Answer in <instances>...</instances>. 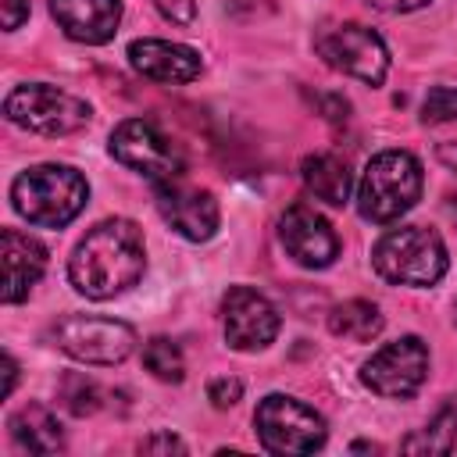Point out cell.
I'll return each mask as SVG.
<instances>
[{"label": "cell", "mask_w": 457, "mask_h": 457, "mask_svg": "<svg viewBox=\"0 0 457 457\" xmlns=\"http://www.w3.org/2000/svg\"><path fill=\"white\" fill-rule=\"evenodd\" d=\"M143 271H146L143 232L129 218H107L93 225L79 239L68 261L71 286L89 300H111L132 289L143 278Z\"/></svg>", "instance_id": "obj_1"}, {"label": "cell", "mask_w": 457, "mask_h": 457, "mask_svg": "<svg viewBox=\"0 0 457 457\" xmlns=\"http://www.w3.org/2000/svg\"><path fill=\"white\" fill-rule=\"evenodd\" d=\"M86 200L89 186L71 164H32L11 182L14 211L39 228H64Z\"/></svg>", "instance_id": "obj_2"}, {"label": "cell", "mask_w": 457, "mask_h": 457, "mask_svg": "<svg viewBox=\"0 0 457 457\" xmlns=\"http://www.w3.org/2000/svg\"><path fill=\"white\" fill-rule=\"evenodd\" d=\"M421 164L407 150H382L368 161L357 186V211L375 225H389L407 214L421 196Z\"/></svg>", "instance_id": "obj_3"}, {"label": "cell", "mask_w": 457, "mask_h": 457, "mask_svg": "<svg viewBox=\"0 0 457 457\" xmlns=\"http://www.w3.org/2000/svg\"><path fill=\"white\" fill-rule=\"evenodd\" d=\"M371 264L393 286H436L450 261L439 232L425 225H400L375 243Z\"/></svg>", "instance_id": "obj_4"}, {"label": "cell", "mask_w": 457, "mask_h": 457, "mask_svg": "<svg viewBox=\"0 0 457 457\" xmlns=\"http://www.w3.org/2000/svg\"><path fill=\"white\" fill-rule=\"evenodd\" d=\"M4 114L11 125L39 132V136H71L89 125L93 107L82 96L57 89L50 82H25L7 93Z\"/></svg>", "instance_id": "obj_5"}, {"label": "cell", "mask_w": 457, "mask_h": 457, "mask_svg": "<svg viewBox=\"0 0 457 457\" xmlns=\"http://www.w3.org/2000/svg\"><path fill=\"white\" fill-rule=\"evenodd\" d=\"M257 439L268 453H314L325 446V418L296 396L268 393L253 411Z\"/></svg>", "instance_id": "obj_6"}, {"label": "cell", "mask_w": 457, "mask_h": 457, "mask_svg": "<svg viewBox=\"0 0 457 457\" xmlns=\"http://www.w3.org/2000/svg\"><path fill=\"white\" fill-rule=\"evenodd\" d=\"M111 157L132 171H139L143 179H150L154 186L161 182H175L186 171V157L179 150V143L171 136H164L154 121L146 118H125L114 132H111Z\"/></svg>", "instance_id": "obj_7"}, {"label": "cell", "mask_w": 457, "mask_h": 457, "mask_svg": "<svg viewBox=\"0 0 457 457\" xmlns=\"http://www.w3.org/2000/svg\"><path fill=\"white\" fill-rule=\"evenodd\" d=\"M314 50L328 68H336L357 82H368V86H378L389 71V50H386L382 36L361 21H343V25L321 29L314 39Z\"/></svg>", "instance_id": "obj_8"}, {"label": "cell", "mask_w": 457, "mask_h": 457, "mask_svg": "<svg viewBox=\"0 0 457 457\" xmlns=\"http://www.w3.org/2000/svg\"><path fill=\"white\" fill-rule=\"evenodd\" d=\"M54 343L68 357L82 364H121L136 350V328L118 318H89V314H68L54 325Z\"/></svg>", "instance_id": "obj_9"}, {"label": "cell", "mask_w": 457, "mask_h": 457, "mask_svg": "<svg viewBox=\"0 0 457 457\" xmlns=\"http://www.w3.org/2000/svg\"><path fill=\"white\" fill-rule=\"evenodd\" d=\"M425 375H428V346L418 336H400L396 343H386L361 368V382L371 393L389 396V400L414 396Z\"/></svg>", "instance_id": "obj_10"}, {"label": "cell", "mask_w": 457, "mask_h": 457, "mask_svg": "<svg viewBox=\"0 0 457 457\" xmlns=\"http://www.w3.org/2000/svg\"><path fill=\"white\" fill-rule=\"evenodd\" d=\"M221 321L232 350H264L278 336L275 303L250 286H232L221 296Z\"/></svg>", "instance_id": "obj_11"}, {"label": "cell", "mask_w": 457, "mask_h": 457, "mask_svg": "<svg viewBox=\"0 0 457 457\" xmlns=\"http://www.w3.org/2000/svg\"><path fill=\"white\" fill-rule=\"evenodd\" d=\"M154 196H157V211L161 218L189 243H204L218 232V221H221V211H218V200L207 193V189H196V186H186L182 179L175 182H161L154 186Z\"/></svg>", "instance_id": "obj_12"}, {"label": "cell", "mask_w": 457, "mask_h": 457, "mask_svg": "<svg viewBox=\"0 0 457 457\" xmlns=\"http://www.w3.org/2000/svg\"><path fill=\"white\" fill-rule=\"evenodd\" d=\"M278 239L296 264L314 268V271L328 268L339 257V239H336L332 225L307 204L286 207V214L278 218Z\"/></svg>", "instance_id": "obj_13"}, {"label": "cell", "mask_w": 457, "mask_h": 457, "mask_svg": "<svg viewBox=\"0 0 457 457\" xmlns=\"http://www.w3.org/2000/svg\"><path fill=\"white\" fill-rule=\"evenodd\" d=\"M129 64L154 82L164 86H182L193 82L200 75V54L186 43H171V39H132L129 43Z\"/></svg>", "instance_id": "obj_14"}, {"label": "cell", "mask_w": 457, "mask_h": 457, "mask_svg": "<svg viewBox=\"0 0 457 457\" xmlns=\"http://www.w3.org/2000/svg\"><path fill=\"white\" fill-rule=\"evenodd\" d=\"M0 264H4V303H18L32 293V286L46 271V246L29 232L4 228L0 232Z\"/></svg>", "instance_id": "obj_15"}, {"label": "cell", "mask_w": 457, "mask_h": 457, "mask_svg": "<svg viewBox=\"0 0 457 457\" xmlns=\"http://www.w3.org/2000/svg\"><path fill=\"white\" fill-rule=\"evenodd\" d=\"M50 14L68 39L100 46L118 32L121 0H50Z\"/></svg>", "instance_id": "obj_16"}, {"label": "cell", "mask_w": 457, "mask_h": 457, "mask_svg": "<svg viewBox=\"0 0 457 457\" xmlns=\"http://www.w3.org/2000/svg\"><path fill=\"white\" fill-rule=\"evenodd\" d=\"M11 428V439L18 450L25 453H57L64 450V432H61V421L43 407V403H25L11 414L7 421Z\"/></svg>", "instance_id": "obj_17"}, {"label": "cell", "mask_w": 457, "mask_h": 457, "mask_svg": "<svg viewBox=\"0 0 457 457\" xmlns=\"http://www.w3.org/2000/svg\"><path fill=\"white\" fill-rule=\"evenodd\" d=\"M300 179L307 193L328 207H343L350 200V168L336 154H307L300 161Z\"/></svg>", "instance_id": "obj_18"}, {"label": "cell", "mask_w": 457, "mask_h": 457, "mask_svg": "<svg viewBox=\"0 0 457 457\" xmlns=\"http://www.w3.org/2000/svg\"><path fill=\"white\" fill-rule=\"evenodd\" d=\"M382 325H386V318L371 300H346L328 314L332 336L350 339V343H371L382 332Z\"/></svg>", "instance_id": "obj_19"}, {"label": "cell", "mask_w": 457, "mask_h": 457, "mask_svg": "<svg viewBox=\"0 0 457 457\" xmlns=\"http://www.w3.org/2000/svg\"><path fill=\"white\" fill-rule=\"evenodd\" d=\"M453 446H457V407H443L425 432L403 439L407 453H450Z\"/></svg>", "instance_id": "obj_20"}, {"label": "cell", "mask_w": 457, "mask_h": 457, "mask_svg": "<svg viewBox=\"0 0 457 457\" xmlns=\"http://www.w3.org/2000/svg\"><path fill=\"white\" fill-rule=\"evenodd\" d=\"M143 364H146V371H150L154 378H161V382H182V375H186V357H182L179 343L168 339V336L146 339V346H143Z\"/></svg>", "instance_id": "obj_21"}, {"label": "cell", "mask_w": 457, "mask_h": 457, "mask_svg": "<svg viewBox=\"0 0 457 457\" xmlns=\"http://www.w3.org/2000/svg\"><path fill=\"white\" fill-rule=\"evenodd\" d=\"M57 396H61V403H64L75 418L96 414V411H100V403H104V389H100L93 378L79 375V371H71V375H64V378H61Z\"/></svg>", "instance_id": "obj_22"}, {"label": "cell", "mask_w": 457, "mask_h": 457, "mask_svg": "<svg viewBox=\"0 0 457 457\" xmlns=\"http://www.w3.org/2000/svg\"><path fill=\"white\" fill-rule=\"evenodd\" d=\"M421 121H457V89L453 86H432L421 100Z\"/></svg>", "instance_id": "obj_23"}, {"label": "cell", "mask_w": 457, "mask_h": 457, "mask_svg": "<svg viewBox=\"0 0 457 457\" xmlns=\"http://www.w3.org/2000/svg\"><path fill=\"white\" fill-rule=\"evenodd\" d=\"M239 396H243V382H239V378L221 375V378H211V386H207V400H211L218 411L239 403Z\"/></svg>", "instance_id": "obj_24"}, {"label": "cell", "mask_w": 457, "mask_h": 457, "mask_svg": "<svg viewBox=\"0 0 457 457\" xmlns=\"http://www.w3.org/2000/svg\"><path fill=\"white\" fill-rule=\"evenodd\" d=\"M154 4L175 25H193V18H196V0H154Z\"/></svg>", "instance_id": "obj_25"}, {"label": "cell", "mask_w": 457, "mask_h": 457, "mask_svg": "<svg viewBox=\"0 0 457 457\" xmlns=\"http://www.w3.org/2000/svg\"><path fill=\"white\" fill-rule=\"evenodd\" d=\"M139 453H186V443L171 432H154L139 443Z\"/></svg>", "instance_id": "obj_26"}, {"label": "cell", "mask_w": 457, "mask_h": 457, "mask_svg": "<svg viewBox=\"0 0 457 457\" xmlns=\"http://www.w3.org/2000/svg\"><path fill=\"white\" fill-rule=\"evenodd\" d=\"M0 18H4V29L14 32L29 18V0H0Z\"/></svg>", "instance_id": "obj_27"}, {"label": "cell", "mask_w": 457, "mask_h": 457, "mask_svg": "<svg viewBox=\"0 0 457 457\" xmlns=\"http://www.w3.org/2000/svg\"><path fill=\"white\" fill-rule=\"evenodd\" d=\"M364 4L375 7V11H386V14H407V11L425 7L428 0H364Z\"/></svg>", "instance_id": "obj_28"}, {"label": "cell", "mask_w": 457, "mask_h": 457, "mask_svg": "<svg viewBox=\"0 0 457 457\" xmlns=\"http://www.w3.org/2000/svg\"><path fill=\"white\" fill-rule=\"evenodd\" d=\"M318 104H321V111H325V118H328V121H346L350 104H346L343 96H318Z\"/></svg>", "instance_id": "obj_29"}, {"label": "cell", "mask_w": 457, "mask_h": 457, "mask_svg": "<svg viewBox=\"0 0 457 457\" xmlns=\"http://www.w3.org/2000/svg\"><path fill=\"white\" fill-rule=\"evenodd\" d=\"M14 382H18V364L11 353H4V396L14 393Z\"/></svg>", "instance_id": "obj_30"}, {"label": "cell", "mask_w": 457, "mask_h": 457, "mask_svg": "<svg viewBox=\"0 0 457 457\" xmlns=\"http://www.w3.org/2000/svg\"><path fill=\"white\" fill-rule=\"evenodd\" d=\"M439 161L457 171V143H443V146H439Z\"/></svg>", "instance_id": "obj_31"}, {"label": "cell", "mask_w": 457, "mask_h": 457, "mask_svg": "<svg viewBox=\"0 0 457 457\" xmlns=\"http://www.w3.org/2000/svg\"><path fill=\"white\" fill-rule=\"evenodd\" d=\"M446 214H450V218H453V225H457V196H450V200H446Z\"/></svg>", "instance_id": "obj_32"}, {"label": "cell", "mask_w": 457, "mask_h": 457, "mask_svg": "<svg viewBox=\"0 0 457 457\" xmlns=\"http://www.w3.org/2000/svg\"><path fill=\"white\" fill-rule=\"evenodd\" d=\"M453 321H457V303H453Z\"/></svg>", "instance_id": "obj_33"}]
</instances>
